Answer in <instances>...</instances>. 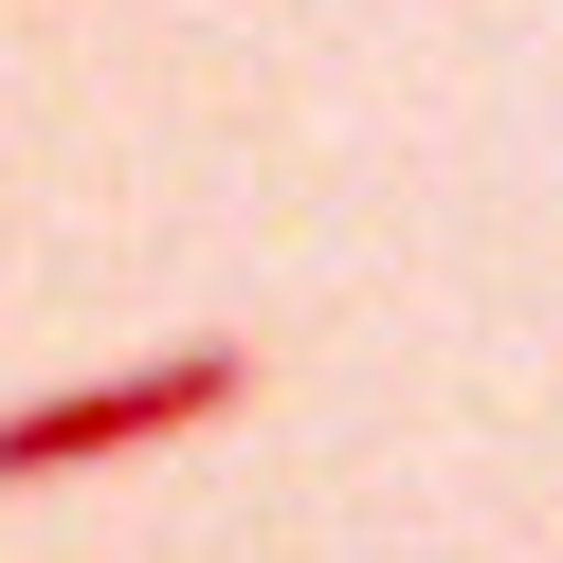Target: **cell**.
Wrapping results in <instances>:
<instances>
[{
	"label": "cell",
	"mask_w": 563,
	"mask_h": 563,
	"mask_svg": "<svg viewBox=\"0 0 563 563\" xmlns=\"http://www.w3.org/2000/svg\"><path fill=\"white\" fill-rule=\"evenodd\" d=\"M236 400H255V345H236V328L164 345V364H110V382H55V400H0V490L110 473V454H146V437H200V418H236Z\"/></svg>",
	"instance_id": "cell-1"
}]
</instances>
